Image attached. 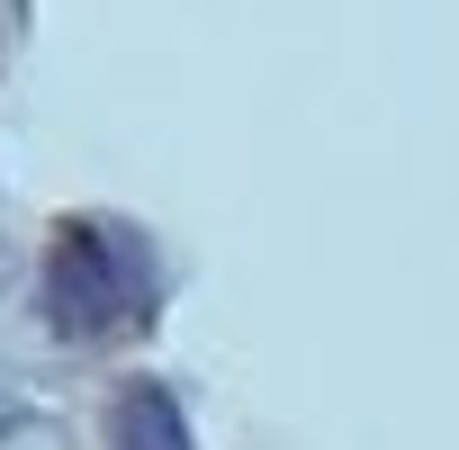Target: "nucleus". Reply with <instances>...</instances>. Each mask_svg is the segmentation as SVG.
<instances>
[{
    "label": "nucleus",
    "mask_w": 459,
    "mask_h": 450,
    "mask_svg": "<svg viewBox=\"0 0 459 450\" xmlns=\"http://www.w3.org/2000/svg\"><path fill=\"white\" fill-rule=\"evenodd\" d=\"M144 307H153V253H144L135 225H108V216L55 225V244H46V325L64 342L117 333Z\"/></svg>",
    "instance_id": "1"
},
{
    "label": "nucleus",
    "mask_w": 459,
    "mask_h": 450,
    "mask_svg": "<svg viewBox=\"0 0 459 450\" xmlns=\"http://www.w3.org/2000/svg\"><path fill=\"white\" fill-rule=\"evenodd\" d=\"M108 450H198L189 441V414L162 378H135L117 405H108Z\"/></svg>",
    "instance_id": "2"
}]
</instances>
